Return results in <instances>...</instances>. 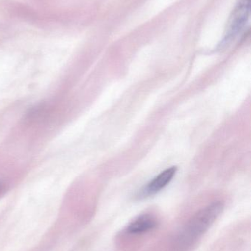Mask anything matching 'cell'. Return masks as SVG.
<instances>
[{
  "label": "cell",
  "instance_id": "6da1fadb",
  "mask_svg": "<svg viewBox=\"0 0 251 251\" xmlns=\"http://www.w3.org/2000/svg\"><path fill=\"white\" fill-rule=\"evenodd\" d=\"M223 209L222 202H215L195 214L180 234L178 246L185 249L197 241L209 229Z\"/></svg>",
  "mask_w": 251,
  "mask_h": 251
},
{
  "label": "cell",
  "instance_id": "7a4b0ae2",
  "mask_svg": "<svg viewBox=\"0 0 251 251\" xmlns=\"http://www.w3.org/2000/svg\"><path fill=\"white\" fill-rule=\"evenodd\" d=\"M250 10L251 0L239 1L228 22L226 33L221 43V48L229 45L243 32L250 16Z\"/></svg>",
  "mask_w": 251,
  "mask_h": 251
},
{
  "label": "cell",
  "instance_id": "3957f363",
  "mask_svg": "<svg viewBox=\"0 0 251 251\" xmlns=\"http://www.w3.org/2000/svg\"><path fill=\"white\" fill-rule=\"evenodd\" d=\"M176 172L177 168L175 166L171 167L162 171L141 189V191L139 193V197H148L159 193L170 183Z\"/></svg>",
  "mask_w": 251,
  "mask_h": 251
},
{
  "label": "cell",
  "instance_id": "277c9868",
  "mask_svg": "<svg viewBox=\"0 0 251 251\" xmlns=\"http://www.w3.org/2000/svg\"><path fill=\"white\" fill-rule=\"evenodd\" d=\"M157 226V221L149 214L140 215L128 225L126 232L130 234H141L148 232Z\"/></svg>",
  "mask_w": 251,
  "mask_h": 251
},
{
  "label": "cell",
  "instance_id": "5b68a950",
  "mask_svg": "<svg viewBox=\"0 0 251 251\" xmlns=\"http://www.w3.org/2000/svg\"><path fill=\"white\" fill-rule=\"evenodd\" d=\"M6 184L2 180L0 179V196L5 192Z\"/></svg>",
  "mask_w": 251,
  "mask_h": 251
}]
</instances>
